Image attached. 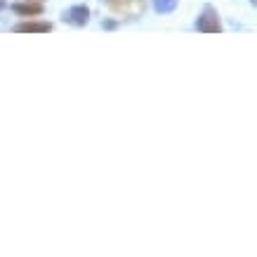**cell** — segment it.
<instances>
[{
  "mask_svg": "<svg viewBox=\"0 0 257 257\" xmlns=\"http://www.w3.org/2000/svg\"><path fill=\"white\" fill-rule=\"evenodd\" d=\"M196 29L201 33H222L224 31V26L219 22L217 10L212 8V5H205V8H203L201 17L196 19Z\"/></svg>",
  "mask_w": 257,
  "mask_h": 257,
  "instance_id": "1",
  "label": "cell"
},
{
  "mask_svg": "<svg viewBox=\"0 0 257 257\" xmlns=\"http://www.w3.org/2000/svg\"><path fill=\"white\" fill-rule=\"evenodd\" d=\"M64 22L71 26H85L90 22V8L87 5H73L64 12Z\"/></svg>",
  "mask_w": 257,
  "mask_h": 257,
  "instance_id": "2",
  "label": "cell"
},
{
  "mask_svg": "<svg viewBox=\"0 0 257 257\" xmlns=\"http://www.w3.org/2000/svg\"><path fill=\"white\" fill-rule=\"evenodd\" d=\"M17 33H47L52 31V24L50 22H19L15 26Z\"/></svg>",
  "mask_w": 257,
  "mask_h": 257,
  "instance_id": "3",
  "label": "cell"
},
{
  "mask_svg": "<svg viewBox=\"0 0 257 257\" xmlns=\"http://www.w3.org/2000/svg\"><path fill=\"white\" fill-rule=\"evenodd\" d=\"M12 10H15L17 15H22V17H38V15H43V5H40V3H15Z\"/></svg>",
  "mask_w": 257,
  "mask_h": 257,
  "instance_id": "4",
  "label": "cell"
},
{
  "mask_svg": "<svg viewBox=\"0 0 257 257\" xmlns=\"http://www.w3.org/2000/svg\"><path fill=\"white\" fill-rule=\"evenodd\" d=\"M106 5H109L116 15H130L135 10V0H106Z\"/></svg>",
  "mask_w": 257,
  "mask_h": 257,
  "instance_id": "5",
  "label": "cell"
},
{
  "mask_svg": "<svg viewBox=\"0 0 257 257\" xmlns=\"http://www.w3.org/2000/svg\"><path fill=\"white\" fill-rule=\"evenodd\" d=\"M177 3L179 0H154V10L161 12V15H168V12H172L177 8Z\"/></svg>",
  "mask_w": 257,
  "mask_h": 257,
  "instance_id": "6",
  "label": "cell"
},
{
  "mask_svg": "<svg viewBox=\"0 0 257 257\" xmlns=\"http://www.w3.org/2000/svg\"><path fill=\"white\" fill-rule=\"evenodd\" d=\"M36 3H40V0H36Z\"/></svg>",
  "mask_w": 257,
  "mask_h": 257,
  "instance_id": "7",
  "label": "cell"
}]
</instances>
